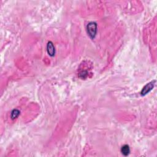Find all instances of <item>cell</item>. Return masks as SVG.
<instances>
[{
	"label": "cell",
	"mask_w": 157,
	"mask_h": 157,
	"mask_svg": "<svg viewBox=\"0 0 157 157\" xmlns=\"http://www.w3.org/2000/svg\"><path fill=\"white\" fill-rule=\"evenodd\" d=\"M47 52L48 55L51 57H54L55 55V49L52 41H49L47 44Z\"/></svg>",
	"instance_id": "cell-3"
},
{
	"label": "cell",
	"mask_w": 157,
	"mask_h": 157,
	"mask_svg": "<svg viewBox=\"0 0 157 157\" xmlns=\"http://www.w3.org/2000/svg\"><path fill=\"white\" fill-rule=\"evenodd\" d=\"M155 83H156V81L153 80L151 82H150L149 83H147L146 86L142 88L141 91V95L142 96H144L146 95H147L149 93H150L154 88Z\"/></svg>",
	"instance_id": "cell-2"
},
{
	"label": "cell",
	"mask_w": 157,
	"mask_h": 157,
	"mask_svg": "<svg viewBox=\"0 0 157 157\" xmlns=\"http://www.w3.org/2000/svg\"><path fill=\"white\" fill-rule=\"evenodd\" d=\"M21 114V112L18 109H14L12 110L11 114V118L12 120H15L19 116V115Z\"/></svg>",
	"instance_id": "cell-5"
},
{
	"label": "cell",
	"mask_w": 157,
	"mask_h": 157,
	"mask_svg": "<svg viewBox=\"0 0 157 157\" xmlns=\"http://www.w3.org/2000/svg\"><path fill=\"white\" fill-rule=\"evenodd\" d=\"M120 151H121V153L124 156H128L129 155V154L130 153V148H129V146L127 144H125V145H123L122 147H121V149H120Z\"/></svg>",
	"instance_id": "cell-4"
},
{
	"label": "cell",
	"mask_w": 157,
	"mask_h": 157,
	"mask_svg": "<svg viewBox=\"0 0 157 157\" xmlns=\"http://www.w3.org/2000/svg\"><path fill=\"white\" fill-rule=\"evenodd\" d=\"M87 31L91 39H95L97 33V23L95 22H90L87 25Z\"/></svg>",
	"instance_id": "cell-1"
}]
</instances>
